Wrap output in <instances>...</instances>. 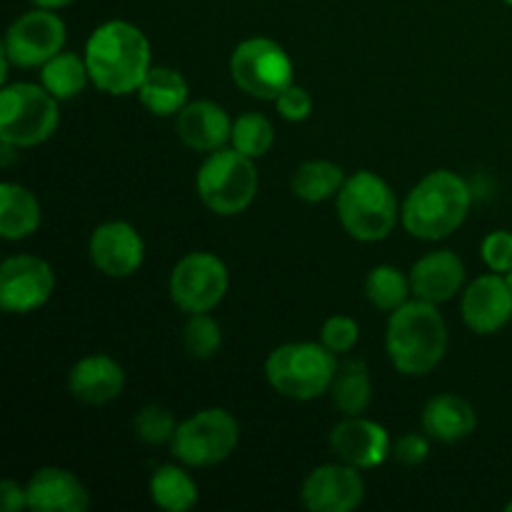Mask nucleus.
Listing matches in <instances>:
<instances>
[{
	"label": "nucleus",
	"instance_id": "25",
	"mask_svg": "<svg viewBox=\"0 0 512 512\" xmlns=\"http://www.w3.org/2000/svg\"><path fill=\"white\" fill-rule=\"evenodd\" d=\"M150 498L160 510L188 512L198 505V485L180 465H160L150 478Z\"/></svg>",
	"mask_w": 512,
	"mask_h": 512
},
{
	"label": "nucleus",
	"instance_id": "29",
	"mask_svg": "<svg viewBox=\"0 0 512 512\" xmlns=\"http://www.w3.org/2000/svg\"><path fill=\"white\" fill-rule=\"evenodd\" d=\"M275 143V128L265 115L260 113H245L238 120H233V135H230V145L240 150L248 158L258 160L270 153Z\"/></svg>",
	"mask_w": 512,
	"mask_h": 512
},
{
	"label": "nucleus",
	"instance_id": "11",
	"mask_svg": "<svg viewBox=\"0 0 512 512\" xmlns=\"http://www.w3.org/2000/svg\"><path fill=\"white\" fill-rule=\"evenodd\" d=\"M65 23L53 10L35 8L13 20L3 40V53L20 68H43L63 50Z\"/></svg>",
	"mask_w": 512,
	"mask_h": 512
},
{
	"label": "nucleus",
	"instance_id": "31",
	"mask_svg": "<svg viewBox=\"0 0 512 512\" xmlns=\"http://www.w3.org/2000/svg\"><path fill=\"white\" fill-rule=\"evenodd\" d=\"M178 420L163 405H148L140 410L133 420V430L138 435L140 443L145 445H165L173 440L175 430H178Z\"/></svg>",
	"mask_w": 512,
	"mask_h": 512
},
{
	"label": "nucleus",
	"instance_id": "28",
	"mask_svg": "<svg viewBox=\"0 0 512 512\" xmlns=\"http://www.w3.org/2000/svg\"><path fill=\"white\" fill-rule=\"evenodd\" d=\"M410 293H413L410 275H405L395 265H378L370 270L365 280V295L383 313H393L400 305L408 303Z\"/></svg>",
	"mask_w": 512,
	"mask_h": 512
},
{
	"label": "nucleus",
	"instance_id": "14",
	"mask_svg": "<svg viewBox=\"0 0 512 512\" xmlns=\"http://www.w3.org/2000/svg\"><path fill=\"white\" fill-rule=\"evenodd\" d=\"M330 450L335 458L358 470H373L390 458L388 430L363 415H345L330 433Z\"/></svg>",
	"mask_w": 512,
	"mask_h": 512
},
{
	"label": "nucleus",
	"instance_id": "3",
	"mask_svg": "<svg viewBox=\"0 0 512 512\" xmlns=\"http://www.w3.org/2000/svg\"><path fill=\"white\" fill-rule=\"evenodd\" d=\"M473 205L468 183L453 170H433L408 193L400 220L413 238L443 240L465 223Z\"/></svg>",
	"mask_w": 512,
	"mask_h": 512
},
{
	"label": "nucleus",
	"instance_id": "36",
	"mask_svg": "<svg viewBox=\"0 0 512 512\" xmlns=\"http://www.w3.org/2000/svg\"><path fill=\"white\" fill-rule=\"evenodd\" d=\"M0 508H3V512H20L28 508V490L15 483V480L5 478L0 483Z\"/></svg>",
	"mask_w": 512,
	"mask_h": 512
},
{
	"label": "nucleus",
	"instance_id": "18",
	"mask_svg": "<svg viewBox=\"0 0 512 512\" xmlns=\"http://www.w3.org/2000/svg\"><path fill=\"white\" fill-rule=\"evenodd\" d=\"M175 130L183 145L198 153H215L225 148L233 135V120L223 105L213 100H193L185 105L175 120Z\"/></svg>",
	"mask_w": 512,
	"mask_h": 512
},
{
	"label": "nucleus",
	"instance_id": "16",
	"mask_svg": "<svg viewBox=\"0 0 512 512\" xmlns=\"http://www.w3.org/2000/svg\"><path fill=\"white\" fill-rule=\"evenodd\" d=\"M465 325L478 335H493L512 320V285L508 275H480L465 288L460 303Z\"/></svg>",
	"mask_w": 512,
	"mask_h": 512
},
{
	"label": "nucleus",
	"instance_id": "22",
	"mask_svg": "<svg viewBox=\"0 0 512 512\" xmlns=\"http://www.w3.org/2000/svg\"><path fill=\"white\" fill-rule=\"evenodd\" d=\"M43 220L38 198L18 183L0 185V235L5 240H23L38 230Z\"/></svg>",
	"mask_w": 512,
	"mask_h": 512
},
{
	"label": "nucleus",
	"instance_id": "21",
	"mask_svg": "<svg viewBox=\"0 0 512 512\" xmlns=\"http://www.w3.org/2000/svg\"><path fill=\"white\" fill-rule=\"evenodd\" d=\"M420 420H423V430L428 433V438L440 440V443H458V440L468 438L478 425L473 405L453 393H440L430 398Z\"/></svg>",
	"mask_w": 512,
	"mask_h": 512
},
{
	"label": "nucleus",
	"instance_id": "26",
	"mask_svg": "<svg viewBox=\"0 0 512 512\" xmlns=\"http://www.w3.org/2000/svg\"><path fill=\"white\" fill-rule=\"evenodd\" d=\"M88 80L90 73L88 65H85V58H80L75 53H63L60 50L55 58H50L40 68V85L48 93H53L58 100H73L75 95L83 93Z\"/></svg>",
	"mask_w": 512,
	"mask_h": 512
},
{
	"label": "nucleus",
	"instance_id": "23",
	"mask_svg": "<svg viewBox=\"0 0 512 512\" xmlns=\"http://www.w3.org/2000/svg\"><path fill=\"white\" fill-rule=\"evenodd\" d=\"M138 98L153 115H178L188 105V80L180 70L158 65L140 83Z\"/></svg>",
	"mask_w": 512,
	"mask_h": 512
},
{
	"label": "nucleus",
	"instance_id": "30",
	"mask_svg": "<svg viewBox=\"0 0 512 512\" xmlns=\"http://www.w3.org/2000/svg\"><path fill=\"white\" fill-rule=\"evenodd\" d=\"M183 345L188 350L190 358L195 360H208L223 345V333L220 325L210 318L208 313H195L183 328Z\"/></svg>",
	"mask_w": 512,
	"mask_h": 512
},
{
	"label": "nucleus",
	"instance_id": "34",
	"mask_svg": "<svg viewBox=\"0 0 512 512\" xmlns=\"http://www.w3.org/2000/svg\"><path fill=\"white\" fill-rule=\"evenodd\" d=\"M278 113L290 123H303L313 113V95L303 88V85H288L278 98L273 100Z\"/></svg>",
	"mask_w": 512,
	"mask_h": 512
},
{
	"label": "nucleus",
	"instance_id": "35",
	"mask_svg": "<svg viewBox=\"0 0 512 512\" xmlns=\"http://www.w3.org/2000/svg\"><path fill=\"white\" fill-rule=\"evenodd\" d=\"M430 453V443L425 435L420 433H408L393 443V450H390V458H395L398 463L403 465H420L428 460Z\"/></svg>",
	"mask_w": 512,
	"mask_h": 512
},
{
	"label": "nucleus",
	"instance_id": "6",
	"mask_svg": "<svg viewBox=\"0 0 512 512\" xmlns=\"http://www.w3.org/2000/svg\"><path fill=\"white\" fill-rule=\"evenodd\" d=\"M198 195L215 215H238L253 205L258 195L255 160L235 148H220L205 158L198 170Z\"/></svg>",
	"mask_w": 512,
	"mask_h": 512
},
{
	"label": "nucleus",
	"instance_id": "12",
	"mask_svg": "<svg viewBox=\"0 0 512 512\" xmlns=\"http://www.w3.org/2000/svg\"><path fill=\"white\" fill-rule=\"evenodd\" d=\"M53 290V268L38 255H13L0 265V305L8 313L23 315L43 308Z\"/></svg>",
	"mask_w": 512,
	"mask_h": 512
},
{
	"label": "nucleus",
	"instance_id": "2",
	"mask_svg": "<svg viewBox=\"0 0 512 512\" xmlns=\"http://www.w3.org/2000/svg\"><path fill=\"white\" fill-rule=\"evenodd\" d=\"M385 348L398 373L410 378L433 373L448 353V325L438 305L415 298L393 310Z\"/></svg>",
	"mask_w": 512,
	"mask_h": 512
},
{
	"label": "nucleus",
	"instance_id": "4",
	"mask_svg": "<svg viewBox=\"0 0 512 512\" xmlns=\"http://www.w3.org/2000/svg\"><path fill=\"white\" fill-rule=\"evenodd\" d=\"M338 218L350 238L378 243L388 238L398 223V198L380 175L360 170L340 188Z\"/></svg>",
	"mask_w": 512,
	"mask_h": 512
},
{
	"label": "nucleus",
	"instance_id": "20",
	"mask_svg": "<svg viewBox=\"0 0 512 512\" xmlns=\"http://www.w3.org/2000/svg\"><path fill=\"white\" fill-rule=\"evenodd\" d=\"M68 388L70 395L80 403L108 405L123 393L125 373L110 355H85L70 368Z\"/></svg>",
	"mask_w": 512,
	"mask_h": 512
},
{
	"label": "nucleus",
	"instance_id": "15",
	"mask_svg": "<svg viewBox=\"0 0 512 512\" xmlns=\"http://www.w3.org/2000/svg\"><path fill=\"white\" fill-rule=\"evenodd\" d=\"M90 260L108 278H130L145 260V243L125 220H108L90 235Z\"/></svg>",
	"mask_w": 512,
	"mask_h": 512
},
{
	"label": "nucleus",
	"instance_id": "7",
	"mask_svg": "<svg viewBox=\"0 0 512 512\" xmlns=\"http://www.w3.org/2000/svg\"><path fill=\"white\" fill-rule=\"evenodd\" d=\"M58 98L35 83L5 85L0 93V140L15 148L45 143L58 128Z\"/></svg>",
	"mask_w": 512,
	"mask_h": 512
},
{
	"label": "nucleus",
	"instance_id": "5",
	"mask_svg": "<svg viewBox=\"0 0 512 512\" xmlns=\"http://www.w3.org/2000/svg\"><path fill=\"white\" fill-rule=\"evenodd\" d=\"M338 375V360L323 343H285L265 360L270 388L290 400H315L328 393Z\"/></svg>",
	"mask_w": 512,
	"mask_h": 512
},
{
	"label": "nucleus",
	"instance_id": "32",
	"mask_svg": "<svg viewBox=\"0 0 512 512\" xmlns=\"http://www.w3.org/2000/svg\"><path fill=\"white\" fill-rule=\"evenodd\" d=\"M360 328L350 315H333L325 320L323 330H320V343L328 350L338 353H350L358 345Z\"/></svg>",
	"mask_w": 512,
	"mask_h": 512
},
{
	"label": "nucleus",
	"instance_id": "9",
	"mask_svg": "<svg viewBox=\"0 0 512 512\" xmlns=\"http://www.w3.org/2000/svg\"><path fill=\"white\" fill-rule=\"evenodd\" d=\"M230 75L243 93L260 100H275L293 85V60L270 38H248L233 50Z\"/></svg>",
	"mask_w": 512,
	"mask_h": 512
},
{
	"label": "nucleus",
	"instance_id": "38",
	"mask_svg": "<svg viewBox=\"0 0 512 512\" xmlns=\"http://www.w3.org/2000/svg\"><path fill=\"white\" fill-rule=\"evenodd\" d=\"M505 510H508V512H512V500H510V503H508V505H505Z\"/></svg>",
	"mask_w": 512,
	"mask_h": 512
},
{
	"label": "nucleus",
	"instance_id": "10",
	"mask_svg": "<svg viewBox=\"0 0 512 512\" xmlns=\"http://www.w3.org/2000/svg\"><path fill=\"white\" fill-rule=\"evenodd\" d=\"M228 265L213 253H188L170 273V298L183 313H210L228 293Z\"/></svg>",
	"mask_w": 512,
	"mask_h": 512
},
{
	"label": "nucleus",
	"instance_id": "39",
	"mask_svg": "<svg viewBox=\"0 0 512 512\" xmlns=\"http://www.w3.org/2000/svg\"><path fill=\"white\" fill-rule=\"evenodd\" d=\"M508 280H510V285H512V273H510V275H508Z\"/></svg>",
	"mask_w": 512,
	"mask_h": 512
},
{
	"label": "nucleus",
	"instance_id": "37",
	"mask_svg": "<svg viewBox=\"0 0 512 512\" xmlns=\"http://www.w3.org/2000/svg\"><path fill=\"white\" fill-rule=\"evenodd\" d=\"M30 3L35 5V8H45V10H60L65 8V5H70L73 0H30Z\"/></svg>",
	"mask_w": 512,
	"mask_h": 512
},
{
	"label": "nucleus",
	"instance_id": "1",
	"mask_svg": "<svg viewBox=\"0 0 512 512\" xmlns=\"http://www.w3.org/2000/svg\"><path fill=\"white\" fill-rule=\"evenodd\" d=\"M90 83L108 95L138 93L150 65V43L138 25L108 20L85 43Z\"/></svg>",
	"mask_w": 512,
	"mask_h": 512
},
{
	"label": "nucleus",
	"instance_id": "40",
	"mask_svg": "<svg viewBox=\"0 0 512 512\" xmlns=\"http://www.w3.org/2000/svg\"><path fill=\"white\" fill-rule=\"evenodd\" d=\"M505 3H508V5H512V0H505Z\"/></svg>",
	"mask_w": 512,
	"mask_h": 512
},
{
	"label": "nucleus",
	"instance_id": "24",
	"mask_svg": "<svg viewBox=\"0 0 512 512\" xmlns=\"http://www.w3.org/2000/svg\"><path fill=\"white\" fill-rule=\"evenodd\" d=\"M345 180L348 178H345L343 168L335 165L333 160H308L293 173L290 188H293L295 198L305 200V203H323L340 193Z\"/></svg>",
	"mask_w": 512,
	"mask_h": 512
},
{
	"label": "nucleus",
	"instance_id": "13",
	"mask_svg": "<svg viewBox=\"0 0 512 512\" xmlns=\"http://www.w3.org/2000/svg\"><path fill=\"white\" fill-rule=\"evenodd\" d=\"M365 498L360 470L345 463H328L310 470L300 488V500L310 512H350Z\"/></svg>",
	"mask_w": 512,
	"mask_h": 512
},
{
	"label": "nucleus",
	"instance_id": "33",
	"mask_svg": "<svg viewBox=\"0 0 512 512\" xmlns=\"http://www.w3.org/2000/svg\"><path fill=\"white\" fill-rule=\"evenodd\" d=\"M480 255L483 263L488 265L493 273L510 275L512 273V233L510 230H493L485 235L483 245H480Z\"/></svg>",
	"mask_w": 512,
	"mask_h": 512
},
{
	"label": "nucleus",
	"instance_id": "17",
	"mask_svg": "<svg viewBox=\"0 0 512 512\" xmlns=\"http://www.w3.org/2000/svg\"><path fill=\"white\" fill-rule=\"evenodd\" d=\"M25 490L33 512H85L90 508V493L78 475L55 465L35 470Z\"/></svg>",
	"mask_w": 512,
	"mask_h": 512
},
{
	"label": "nucleus",
	"instance_id": "27",
	"mask_svg": "<svg viewBox=\"0 0 512 512\" xmlns=\"http://www.w3.org/2000/svg\"><path fill=\"white\" fill-rule=\"evenodd\" d=\"M330 395L340 413L363 415L373 400V383H370L368 365L365 363H345L335 375L330 385Z\"/></svg>",
	"mask_w": 512,
	"mask_h": 512
},
{
	"label": "nucleus",
	"instance_id": "19",
	"mask_svg": "<svg viewBox=\"0 0 512 512\" xmlns=\"http://www.w3.org/2000/svg\"><path fill=\"white\" fill-rule=\"evenodd\" d=\"M465 283V265L453 250H433L423 255L410 270L413 295L425 303H448Z\"/></svg>",
	"mask_w": 512,
	"mask_h": 512
},
{
	"label": "nucleus",
	"instance_id": "8",
	"mask_svg": "<svg viewBox=\"0 0 512 512\" xmlns=\"http://www.w3.org/2000/svg\"><path fill=\"white\" fill-rule=\"evenodd\" d=\"M240 440V425L228 410L208 408L178 425L170 453L188 468H210L233 455Z\"/></svg>",
	"mask_w": 512,
	"mask_h": 512
}]
</instances>
